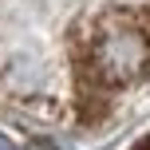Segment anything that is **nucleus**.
Instances as JSON below:
<instances>
[{"mask_svg": "<svg viewBox=\"0 0 150 150\" xmlns=\"http://www.w3.org/2000/svg\"><path fill=\"white\" fill-rule=\"evenodd\" d=\"M0 150H16V142H12V138H4V134H0Z\"/></svg>", "mask_w": 150, "mask_h": 150, "instance_id": "7ed1b4c3", "label": "nucleus"}, {"mask_svg": "<svg viewBox=\"0 0 150 150\" xmlns=\"http://www.w3.org/2000/svg\"><path fill=\"white\" fill-rule=\"evenodd\" d=\"M28 150H67V146H63V142H55V138H32Z\"/></svg>", "mask_w": 150, "mask_h": 150, "instance_id": "f03ea898", "label": "nucleus"}, {"mask_svg": "<svg viewBox=\"0 0 150 150\" xmlns=\"http://www.w3.org/2000/svg\"><path fill=\"white\" fill-rule=\"evenodd\" d=\"M91 63L103 83H134L150 67V40L127 20H107L95 36Z\"/></svg>", "mask_w": 150, "mask_h": 150, "instance_id": "f257e3e1", "label": "nucleus"}]
</instances>
